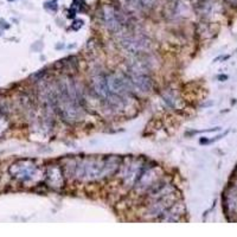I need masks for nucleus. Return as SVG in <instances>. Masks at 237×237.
<instances>
[{
  "label": "nucleus",
  "mask_w": 237,
  "mask_h": 237,
  "mask_svg": "<svg viewBox=\"0 0 237 237\" xmlns=\"http://www.w3.org/2000/svg\"><path fill=\"white\" fill-rule=\"evenodd\" d=\"M108 78V87H109V90L113 94H116V95H126L128 94L129 91V84L128 82L125 81V78H122L120 76H116V75H112Z\"/></svg>",
  "instance_id": "39448f33"
},
{
  "label": "nucleus",
  "mask_w": 237,
  "mask_h": 237,
  "mask_svg": "<svg viewBox=\"0 0 237 237\" xmlns=\"http://www.w3.org/2000/svg\"><path fill=\"white\" fill-rule=\"evenodd\" d=\"M102 18L106 26L112 31L119 30L123 25V16H122V13L112 6H106L102 10Z\"/></svg>",
  "instance_id": "f03ea898"
},
{
  "label": "nucleus",
  "mask_w": 237,
  "mask_h": 237,
  "mask_svg": "<svg viewBox=\"0 0 237 237\" xmlns=\"http://www.w3.org/2000/svg\"><path fill=\"white\" fill-rule=\"evenodd\" d=\"M131 80L132 82L138 87L141 91H149L152 89V80L146 73H142V70H136L135 68H132L131 71Z\"/></svg>",
  "instance_id": "20e7f679"
},
{
  "label": "nucleus",
  "mask_w": 237,
  "mask_h": 237,
  "mask_svg": "<svg viewBox=\"0 0 237 237\" xmlns=\"http://www.w3.org/2000/svg\"><path fill=\"white\" fill-rule=\"evenodd\" d=\"M92 87H94L96 94L100 97L107 98L110 95V90L108 87V78L104 75H97L95 76L94 81H92Z\"/></svg>",
  "instance_id": "423d86ee"
},
{
  "label": "nucleus",
  "mask_w": 237,
  "mask_h": 237,
  "mask_svg": "<svg viewBox=\"0 0 237 237\" xmlns=\"http://www.w3.org/2000/svg\"><path fill=\"white\" fill-rule=\"evenodd\" d=\"M118 165L115 158H89L77 164L76 174L83 180H97L114 173Z\"/></svg>",
  "instance_id": "f257e3e1"
},
{
  "label": "nucleus",
  "mask_w": 237,
  "mask_h": 237,
  "mask_svg": "<svg viewBox=\"0 0 237 237\" xmlns=\"http://www.w3.org/2000/svg\"><path fill=\"white\" fill-rule=\"evenodd\" d=\"M123 46L131 52H140L146 50L149 45L147 39L142 36H128L122 42Z\"/></svg>",
  "instance_id": "7ed1b4c3"
}]
</instances>
